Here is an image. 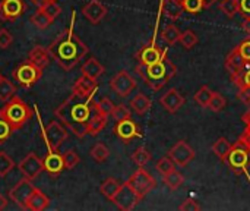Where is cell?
<instances>
[{
  "mask_svg": "<svg viewBox=\"0 0 250 211\" xmlns=\"http://www.w3.org/2000/svg\"><path fill=\"white\" fill-rule=\"evenodd\" d=\"M94 94L83 98L75 93L69 95L57 109H54V116L78 138L88 135V120L92 115Z\"/></svg>",
  "mask_w": 250,
  "mask_h": 211,
  "instance_id": "6da1fadb",
  "label": "cell"
},
{
  "mask_svg": "<svg viewBox=\"0 0 250 211\" xmlns=\"http://www.w3.org/2000/svg\"><path fill=\"white\" fill-rule=\"evenodd\" d=\"M75 19H76V15H75V12H72V19H70L69 28L64 29L60 35H57L56 40L48 47L51 57L64 70L73 69L89 51L86 44H83L81 41V38L73 31Z\"/></svg>",
  "mask_w": 250,
  "mask_h": 211,
  "instance_id": "7a4b0ae2",
  "label": "cell"
},
{
  "mask_svg": "<svg viewBox=\"0 0 250 211\" xmlns=\"http://www.w3.org/2000/svg\"><path fill=\"white\" fill-rule=\"evenodd\" d=\"M136 72L141 75V78L154 90V91H160L177 72V68L173 65L171 60H168L166 57V54L163 56L161 60H158L154 65L145 66L142 63H139V66L136 68Z\"/></svg>",
  "mask_w": 250,
  "mask_h": 211,
  "instance_id": "3957f363",
  "label": "cell"
},
{
  "mask_svg": "<svg viewBox=\"0 0 250 211\" xmlns=\"http://www.w3.org/2000/svg\"><path fill=\"white\" fill-rule=\"evenodd\" d=\"M0 117H3L10 125V128L16 131L21 129L32 117V109L19 97L13 95L10 100L4 101V106L0 109Z\"/></svg>",
  "mask_w": 250,
  "mask_h": 211,
  "instance_id": "277c9868",
  "label": "cell"
},
{
  "mask_svg": "<svg viewBox=\"0 0 250 211\" xmlns=\"http://www.w3.org/2000/svg\"><path fill=\"white\" fill-rule=\"evenodd\" d=\"M42 70L40 66L34 65L29 60H25L18 65V68L13 70V79L22 87V88H31L34 87L42 76Z\"/></svg>",
  "mask_w": 250,
  "mask_h": 211,
  "instance_id": "5b68a950",
  "label": "cell"
},
{
  "mask_svg": "<svg viewBox=\"0 0 250 211\" xmlns=\"http://www.w3.org/2000/svg\"><path fill=\"white\" fill-rule=\"evenodd\" d=\"M133 191L135 194L142 200L144 197H146L155 187H157V182L155 179L144 169V167H139L130 178L129 181L126 182Z\"/></svg>",
  "mask_w": 250,
  "mask_h": 211,
  "instance_id": "8992f818",
  "label": "cell"
},
{
  "mask_svg": "<svg viewBox=\"0 0 250 211\" xmlns=\"http://www.w3.org/2000/svg\"><path fill=\"white\" fill-rule=\"evenodd\" d=\"M249 151H248L243 145H240V144L237 142L236 145H233V148H231V151L229 153V156H227V159H226L224 163H226L233 172H236L237 175L246 173L248 179L250 181V175L248 173V163H249Z\"/></svg>",
  "mask_w": 250,
  "mask_h": 211,
  "instance_id": "52a82bcc",
  "label": "cell"
},
{
  "mask_svg": "<svg viewBox=\"0 0 250 211\" xmlns=\"http://www.w3.org/2000/svg\"><path fill=\"white\" fill-rule=\"evenodd\" d=\"M42 128V125H41ZM67 128L66 126H62L59 122L56 120H51L47 128H42V137H44V141L48 147V150H54L57 151L62 144L67 140Z\"/></svg>",
  "mask_w": 250,
  "mask_h": 211,
  "instance_id": "ba28073f",
  "label": "cell"
},
{
  "mask_svg": "<svg viewBox=\"0 0 250 211\" xmlns=\"http://www.w3.org/2000/svg\"><path fill=\"white\" fill-rule=\"evenodd\" d=\"M35 191V187L32 185V181L28 178H22L10 191H9V198L21 209L26 210V203L31 198L32 192Z\"/></svg>",
  "mask_w": 250,
  "mask_h": 211,
  "instance_id": "9c48e42d",
  "label": "cell"
},
{
  "mask_svg": "<svg viewBox=\"0 0 250 211\" xmlns=\"http://www.w3.org/2000/svg\"><path fill=\"white\" fill-rule=\"evenodd\" d=\"M110 87L119 97H127L136 88V81L126 70H120L111 78Z\"/></svg>",
  "mask_w": 250,
  "mask_h": 211,
  "instance_id": "30bf717a",
  "label": "cell"
},
{
  "mask_svg": "<svg viewBox=\"0 0 250 211\" xmlns=\"http://www.w3.org/2000/svg\"><path fill=\"white\" fill-rule=\"evenodd\" d=\"M26 6L23 0H0V18L6 22H15L18 21Z\"/></svg>",
  "mask_w": 250,
  "mask_h": 211,
  "instance_id": "8fae6325",
  "label": "cell"
},
{
  "mask_svg": "<svg viewBox=\"0 0 250 211\" xmlns=\"http://www.w3.org/2000/svg\"><path fill=\"white\" fill-rule=\"evenodd\" d=\"M18 169H19V172H21L25 178L34 181V179H37L38 175L44 170V163H42V160H41L38 156H35L34 153H29V154L18 164Z\"/></svg>",
  "mask_w": 250,
  "mask_h": 211,
  "instance_id": "7c38bea8",
  "label": "cell"
},
{
  "mask_svg": "<svg viewBox=\"0 0 250 211\" xmlns=\"http://www.w3.org/2000/svg\"><path fill=\"white\" fill-rule=\"evenodd\" d=\"M141 201V198L135 194V191L125 182L122 185V188L119 189L117 195L114 197L113 203L123 211H129L133 210L136 207V204Z\"/></svg>",
  "mask_w": 250,
  "mask_h": 211,
  "instance_id": "4fadbf2b",
  "label": "cell"
},
{
  "mask_svg": "<svg viewBox=\"0 0 250 211\" xmlns=\"http://www.w3.org/2000/svg\"><path fill=\"white\" fill-rule=\"evenodd\" d=\"M168 156L173 159V162L180 166L186 167L193 159H195V150L186 142V141H179L168 153Z\"/></svg>",
  "mask_w": 250,
  "mask_h": 211,
  "instance_id": "5bb4252c",
  "label": "cell"
},
{
  "mask_svg": "<svg viewBox=\"0 0 250 211\" xmlns=\"http://www.w3.org/2000/svg\"><path fill=\"white\" fill-rule=\"evenodd\" d=\"M114 134L123 141V142H129L133 138H141V129L139 126L132 120V119H126V120H120L116 123L114 126Z\"/></svg>",
  "mask_w": 250,
  "mask_h": 211,
  "instance_id": "9a60e30c",
  "label": "cell"
},
{
  "mask_svg": "<svg viewBox=\"0 0 250 211\" xmlns=\"http://www.w3.org/2000/svg\"><path fill=\"white\" fill-rule=\"evenodd\" d=\"M83 16L94 25L100 23L104 16L107 15V7L100 1V0H89L83 7H82Z\"/></svg>",
  "mask_w": 250,
  "mask_h": 211,
  "instance_id": "2e32d148",
  "label": "cell"
},
{
  "mask_svg": "<svg viewBox=\"0 0 250 211\" xmlns=\"http://www.w3.org/2000/svg\"><path fill=\"white\" fill-rule=\"evenodd\" d=\"M44 163V170L51 175V176H59L64 170V163H63V156L54 150H48V154L42 160Z\"/></svg>",
  "mask_w": 250,
  "mask_h": 211,
  "instance_id": "e0dca14e",
  "label": "cell"
},
{
  "mask_svg": "<svg viewBox=\"0 0 250 211\" xmlns=\"http://www.w3.org/2000/svg\"><path fill=\"white\" fill-rule=\"evenodd\" d=\"M166 53H167L166 50H160V48L154 44V41H152V44L145 46V47L138 53V60H139V63H142V65H145V66H149V65H154V63H157L158 60H161L163 56H164Z\"/></svg>",
  "mask_w": 250,
  "mask_h": 211,
  "instance_id": "ac0fdd59",
  "label": "cell"
},
{
  "mask_svg": "<svg viewBox=\"0 0 250 211\" xmlns=\"http://www.w3.org/2000/svg\"><path fill=\"white\" fill-rule=\"evenodd\" d=\"M161 104L163 107L168 112V113H176L179 109L183 107L185 104V97L176 90V88H171L168 90L163 97H161Z\"/></svg>",
  "mask_w": 250,
  "mask_h": 211,
  "instance_id": "d6986e66",
  "label": "cell"
},
{
  "mask_svg": "<svg viewBox=\"0 0 250 211\" xmlns=\"http://www.w3.org/2000/svg\"><path fill=\"white\" fill-rule=\"evenodd\" d=\"M97 90H98L97 81H94V79H91V78L82 75V76L75 82V85H73V88H72V93H75V94H78V95L86 98V97L95 94Z\"/></svg>",
  "mask_w": 250,
  "mask_h": 211,
  "instance_id": "ffe728a7",
  "label": "cell"
},
{
  "mask_svg": "<svg viewBox=\"0 0 250 211\" xmlns=\"http://www.w3.org/2000/svg\"><path fill=\"white\" fill-rule=\"evenodd\" d=\"M50 59H51V54H50L48 48H45L42 46H34L28 53V60L32 62L34 65L40 66L41 69L48 66Z\"/></svg>",
  "mask_w": 250,
  "mask_h": 211,
  "instance_id": "44dd1931",
  "label": "cell"
},
{
  "mask_svg": "<svg viewBox=\"0 0 250 211\" xmlns=\"http://www.w3.org/2000/svg\"><path fill=\"white\" fill-rule=\"evenodd\" d=\"M92 115L88 120V135H92V137H97L107 125V120H108V116L98 112L97 109L92 107Z\"/></svg>",
  "mask_w": 250,
  "mask_h": 211,
  "instance_id": "7402d4cb",
  "label": "cell"
},
{
  "mask_svg": "<svg viewBox=\"0 0 250 211\" xmlns=\"http://www.w3.org/2000/svg\"><path fill=\"white\" fill-rule=\"evenodd\" d=\"M161 12L167 18L176 21V19H179L185 13V9H183L182 1H179V0H163V3H161Z\"/></svg>",
  "mask_w": 250,
  "mask_h": 211,
  "instance_id": "603a6c76",
  "label": "cell"
},
{
  "mask_svg": "<svg viewBox=\"0 0 250 211\" xmlns=\"http://www.w3.org/2000/svg\"><path fill=\"white\" fill-rule=\"evenodd\" d=\"M48 206H50V198H48L45 194H42L40 189L35 188V191L32 192L31 198H29L28 203H26V210L41 211L45 210Z\"/></svg>",
  "mask_w": 250,
  "mask_h": 211,
  "instance_id": "cb8c5ba5",
  "label": "cell"
},
{
  "mask_svg": "<svg viewBox=\"0 0 250 211\" xmlns=\"http://www.w3.org/2000/svg\"><path fill=\"white\" fill-rule=\"evenodd\" d=\"M82 75H85V76H88V78H91V79H94V81H97L103 73H104V66L95 59V57H91V59H88L83 65H82Z\"/></svg>",
  "mask_w": 250,
  "mask_h": 211,
  "instance_id": "d4e9b609",
  "label": "cell"
},
{
  "mask_svg": "<svg viewBox=\"0 0 250 211\" xmlns=\"http://www.w3.org/2000/svg\"><path fill=\"white\" fill-rule=\"evenodd\" d=\"M245 63V59L242 57L240 51H239V47H236L226 59V69L227 72H230V75H234Z\"/></svg>",
  "mask_w": 250,
  "mask_h": 211,
  "instance_id": "484cf974",
  "label": "cell"
},
{
  "mask_svg": "<svg viewBox=\"0 0 250 211\" xmlns=\"http://www.w3.org/2000/svg\"><path fill=\"white\" fill-rule=\"evenodd\" d=\"M120 188H122V185H120L114 178H108V179H105V181L101 184L100 191H101V194H103L105 198H108L110 201H113L114 197L117 195V192H119Z\"/></svg>",
  "mask_w": 250,
  "mask_h": 211,
  "instance_id": "4316f807",
  "label": "cell"
},
{
  "mask_svg": "<svg viewBox=\"0 0 250 211\" xmlns=\"http://www.w3.org/2000/svg\"><path fill=\"white\" fill-rule=\"evenodd\" d=\"M231 148H233V144L227 138H218L212 145V151L215 153V156L221 162H226V159H227L229 153L231 151Z\"/></svg>",
  "mask_w": 250,
  "mask_h": 211,
  "instance_id": "83f0119b",
  "label": "cell"
},
{
  "mask_svg": "<svg viewBox=\"0 0 250 211\" xmlns=\"http://www.w3.org/2000/svg\"><path fill=\"white\" fill-rule=\"evenodd\" d=\"M130 107H133V110H135L138 115H145V113L151 109V100H149L145 94L139 93L138 95H135V97L132 98Z\"/></svg>",
  "mask_w": 250,
  "mask_h": 211,
  "instance_id": "f1b7e54d",
  "label": "cell"
},
{
  "mask_svg": "<svg viewBox=\"0 0 250 211\" xmlns=\"http://www.w3.org/2000/svg\"><path fill=\"white\" fill-rule=\"evenodd\" d=\"M29 21H31V23L34 25V26H37L38 29H45V28H48L50 25H51V19H50V16L42 10V9H38L31 18H29Z\"/></svg>",
  "mask_w": 250,
  "mask_h": 211,
  "instance_id": "f546056e",
  "label": "cell"
},
{
  "mask_svg": "<svg viewBox=\"0 0 250 211\" xmlns=\"http://www.w3.org/2000/svg\"><path fill=\"white\" fill-rule=\"evenodd\" d=\"M16 93V87L4 76L0 78V100L1 101H7L10 100Z\"/></svg>",
  "mask_w": 250,
  "mask_h": 211,
  "instance_id": "4dcf8cb0",
  "label": "cell"
},
{
  "mask_svg": "<svg viewBox=\"0 0 250 211\" xmlns=\"http://www.w3.org/2000/svg\"><path fill=\"white\" fill-rule=\"evenodd\" d=\"M218 1H220V9L227 18H234L237 13H240L239 0H218Z\"/></svg>",
  "mask_w": 250,
  "mask_h": 211,
  "instance_id": "1f68e13d",
  "label": "cell"
},
{
  "mask_svg": "<svg viewBox=\"0 0 250 211\" xmlns=\"http://www.w3.org/2000/svg\"><path fill=\"white\" fill-rule=\"evenodd\" d=\"M180 31L177 29V26H174V25H167L164 29H163V32H161V37H163V40L168 44V46H173V44H176L179 40H180Z\"/></svg>",
  "mask_w": 250,
  "mask_h": 211,
  "instance_id": "d6a6232c",
  "label": "cell"
},
{
  "mask_svg": "<svg viewBox=\"0 0 250 211\" xmlns=\"http://www.w3.org/2000/svg\"><path fill=\"white\" fill-rule=\"evenodd\" d=\"M185 182V178L180 172L177 170H173L167 175H164V184L171 189V191H176L182 184Z\"/></svg>",
  "mask_w": 250,
  "mask_h": 211,
  "instance_id": "836d02e7",
  "label": "cell"
},
{
  "mask_svg": "<svg viewBox=\"0 0 250 211\" xmlns=\"http://www.w3.org/2000/svg\"><path fill=\"white\" fill-rule=\"evenodd\" d=\"M91 157L95 160V162H98V163H104L107 159H108V156H110V150L103 144V142H97L94 147H92V150H91Z\"/></svg>",
  "mask_w": 250,
  "mask_h": 211,
  "instance_id": "e575fe53",
  "label": "cell"
},
{
  "mask_svg": "<svg viewBox=\"0 0 250 211\" xmlns=\"http://www.w3.org/2000/svg\"><path fill=\"white\" fill-rule=\"evenodd\" d=\"M212 91L209 90V87H207V85H204L196 94H195V101L201 106V107H204V109H208V106H209V101H211V97H212Z\"/></svg>",
  "mask_w": 250,
  "mask_h": 211,
  "instance_id": "d590c367",
  "label": "cell"
},
{
  "mask_svg": "<svg viewBox=\"0 0 250 211\" xmlns=\"http://www.w3.org/2000/svg\"><path fill=\"white\" fill-rule=\"evenodd\" d=\"M179 41H180V44L186 50H190V48H193L198 44V37H196V34L192 29H186L185 32L180 34V40Z\"/></svg>",
  "mask_w": 250,
  "mask_h": 211,
  "instance_id": "8d00e7d4",
  "label": "cell"
},
{
  "mask_svg": "<svg viewBox=\"0 0 250 211\" xmlns=\"http://www.w3.org/2000/svg\"><path fill=\"white\" fill-rule=\"evenodd\" d=\"M13 167H15V162L12 160V157L7 153L0 151V178H4Z\"/></svg>",
  "mask_w": 250,
  "mask_h": 211,
  "instance_id": "74e56055",
  "label": "cell"
},
{
  "mask_svg": "<svg viewBox=\"0 0 250 211\" xmlns=\"http://www.w3.org/2000/svg\"><path fill=\"white\" fill-rule=\"evenodd\" d=\"M132 160L138 167H144L149 160H151V154L145 150V147H139L133 154H132Z\"/></svg>",
  "mask_w": 250,
  "mask_h": 211,
  "instance_id": "f35d334b",
  "label": "cell"
},
{
  "mask_svg": "<svg viewBox=\"0 0 250 211\" xmlns=\"http://www.w3.org/2000/svg\"><path fill=\"white\" fill-rule=\"evenodd\" d=\"M63 163H64V169H67V170H72V169H75L76 166H78V163H79V156H78V153L75 151V150H67V151H64L63 154Z\"/></svg>",
  "mask_w": 250,
  "mask_h": 211,
  "instance_id": "ab89813d",
  "label": "cell"
},
{
  "mask_svg": "<svg viewBox=\"0 0 250 211\" xmlns=\"http://www.w3.org/2000/svg\"><path fill=\"white\" fill-rule=\"evenodd\" d=\"M226 106H227V100L224 98V95H223V94H220V93H214V94H212V97H211V101H209L208 109H211L212 112L218 113V112L224 110V107H226Z\"/></svg>",
  "mask_w": 250,
  "mask_h": 211,
  "instance_id": "60d3db41",
  "label": "cell"
},
{
  "mask_svg": "<svg viewBox=\"0 0 250 211\" xmlns=\"http://www.w3.org/2000/svg\"><path fill=\"white\" fill-rule=\"evenodd\" d=\"M92 107H94V109H97L98 112H101V113L107 115V116H110V115L113 113V110H114V104H113V101H111L110 98H107V97L101 98L100 101H92Z\"/></svg>",
  "mask_w": 250,
  "mask_h": 211,
  "instance_id": "b9f144b4",
  "label": "cell"
},
{
  "mask_svg": "<svg viewBox=\"0 0 250 211\" xmlns=\"http://www.w3.org/2000/svg\"><path fill=\"white\" fill-rule=\"evenodd\" d=\"M157 170L164 176V175H167V173L176 170V163L173 162V159H171L170 156L163 157V159H160V162L157 163Z\"/></svg>",
  "mask_w": 250,
  "mask_h": 211,
  "instance_id": "7bdbcfd3",
  "label": "cell"
},
{
  "mask_svg": "<svg viewBox=\"0 0 250 211\" xmlns=\"http://www.w3.org/2000/svg\"><path fill=\"white\" fill-rule=\"evenodd\" d=\"M113 119L116 122H120V120H126V119H130L132 116V112L129 110V107L126 104H117L114 106V110L111 113Z\"/></svg>",
  "mask_w": 250,
  "mask_h": 211,
  "instance_id": "ee69618b",
  "label": "cell"
},
{
  "mask_svg": "<svg viewBox=\"0 0 250 211\" xmlns=\"http://www.w3.org/2000/svg\"><path fill=\"white\" fill-rule=\"evenodd\" d=\"M182 4H183V9L190 13H199L205 7L204 0H183Z\"/></svg>",
  "mask_w": 250,
  "mask_h": 211,
  "instance_id": "f6af8a7d",
  "label": "cell"
},
{
  "mask_svg": "<svg viewBox=\"0 0 250 211\" xmlns=\"http://www.w3.org/2000/svg\"><path fill=\"white\" fill-rule=\"evenodd\" d=\"M38 9H42V10L50 16L51 21H54V19L62 13V7L57 4V0H56V1H50V3L44 4L42 7H38Z\"/></svg>",
  "mask_w": 250,
  "mask_h": 211,
  "instance_id": "bcb514c9",
  "label": "cell"
},
{
  "mask_svg": "<svg viewBox=\"0 0 250 211\" xmlns=\"http://www.w3.org/2000/svg\"><path fill=\"white\" fill-rule=\"evenodd\" d=\"M12 132H13V129L10 128V125L3 117H0V145H3L9 140Z\"/></svg>",
  "mask_w": 250,
  "mask_h": 211,
  "instance_id": "7dc6e473",
  "label": "cell"
},
{
  "mask_svg": "<svg viewBox=\"0 0 250 211\" xmlns=\"http://www.w3.org/2000/svg\"><path fill=\"white\" fill-rule=\"evenodd\" d=\"M12 43H13L12 34L7 29L0 28V48H7Z\"/></svg>",
  "mask_w": 250,
  "mask_h": 211,
  "instance_id": "c3c4849f",
  "label": "cell"
},
{
  "mask_svg": "<svg viewBox=\"0 0 250 211\" xmlns=\"http://www.w3.org/2000/svg\"><path fill=\"white\" fill-rule=\"evenodd\" d=\"M179 210L180 211H198L201 210V207H199V204H196V201L195 200H192V198H189V200H186V201H183V204L179 207Z\"/></svg>",
  "mask_w": 250,
  "mask_h": 211,
  "instance_id": "681fc988",
  "label": "cell"
},
{
  "mask_svg": "<svg viewBox=\"0 0 250 211\" xmlns=\"http://www.w3.org/2000/svg\"><path fill=\"white\" fill-rule=\"evenodd\" d=\"M239 47V51H240V54H242V57L245 59V60H250V38H246L240 46H237Z\"/></svg>",
  "mask_w": 250,
  "mask_h": 211,
  "instance_id": "f907efd6",
  "label": "cell"
},
{
  "mask_svg": "<svg viewBox=\"0 0 250 211\" xmlns=\"http://www.w3.org/2000/svg\"><path fill=\"white\" fill-rule=\"evenodd\" d=\"M239 144L243 145L250 153V125H246V131L243 132V135L239 140Z\"/></svg>",
  "mask_w": 250,
  "mask_h": 211,
  "instance_id": "816d5d0a",
  "label": "cell"
},
{
  "mask_svg": "<svg viewBox=\"0 0 250 211\" xmlns=\"http://www.w3.org/2000/svg\"><path fill=\"white\" fill-rule=\"evenodd\" d=\"M239 7H240V13H242L243 16H249L250 0H239Z\"/></svg>",
  "mask_w": 250,
  "mask_h": 211,
  "instance_id": "f5cc1de1",
  "label": "cell"
},
{
  "mask_svg": "<svg viewBox=\"0 0 250 211\" xmlns=\"http://www.w3.org/2000/svg\"><path fill=\"white\" fill-rule=\"evenodd\" d=\"M242 26H243V29L250 35V15L249 16H245V21H243Z\"/></svg>",
  "mask_w": 250,
  "mask_h": 211,
  "instance_id": "db71d44e",
  "label": "cell"
},
{
  "mask_svg": "<svg viewBox=\"0 0 250 211\" xmlns=\"http://www.w3.org/2000/svg\"><path fill=\"white\" fill-rule=\"evenodd\" d=\"M37 7H42L44 4H47V3H50V1H56V0H31Z\"/></svg>",
  "mask_w": 250,
  "mask_h": 211,
  "instance_id": "11a10c76",
  "label": "cell"
},
{
  "mask_svg": "<svg viewBox=\"0 0 250 211\" xmlns=\"http://www.w3.org/2000/svg\"><path fill=\"white\" fill-rule=\"evenodd\" d=\"M6 206H7V200L0 194V211L4 210V209H6Z\"/></svg>",
  "mask_w": 250,
  "mask_h": 211,
  "instance_id": "9f6ffc18",
  "label": "cell"
},
{
  "mask_svg": "<svg viewBox=\"0 0 250 211\" xmlns=\"http://www.w3.org/2000/svg\"><path fill=\"white\" fill-rule=\"evenodd\" d=\"M243 120H245V123H246V125H250V110L246 113V115H245V116H243Z\"/></svg>",
  "mask_w": 250,
  "mask_h": 211,
  "instance_id": "6f0895ef",
  "label": "cell"
},
{
  "mask_svg": "<svg viewBox=\"0 0 250 211\" xmlns=\"http://www.w3.org/2000/svg\"><path fill=\"white\" fill-rule=\"evenodd\" d=\"M204 1H205V6H207V4H209L211 1H214V0H204Z\"/></svg>",
  "mask_w": 250,
  "mask_h": 211,
  "instance_id": "680465c9",
  "label": "cell"
},
{
  "mask_svg": "<svg viewBox=\"0 0 250 211\" xmlns=\"http://www.w3.org/2000/svg\"><path fill=\"white\" fill-rule=\"evenodd\" d=\"M0 78H1V73H0Z\"/></svg>",
  "mask_w": 250,
  "mask_h": 211,
  "instance_id": "91938a15",
  "label": "cell"
},
{
  "mask_svg": "<svg viewBox=\"0 0 250 211\" xmlns=\"http://www.w3.org/2000/svg\"><path fill=\"white\" fill-rule=\"evenodd\" d=\"M249 160H250V159H249Z\"/></svg>",
  "mask_w": 250,
  "mask_h": 211,
  "instance_id": "94428289",
  "label": "cell"
}]
</instances>
